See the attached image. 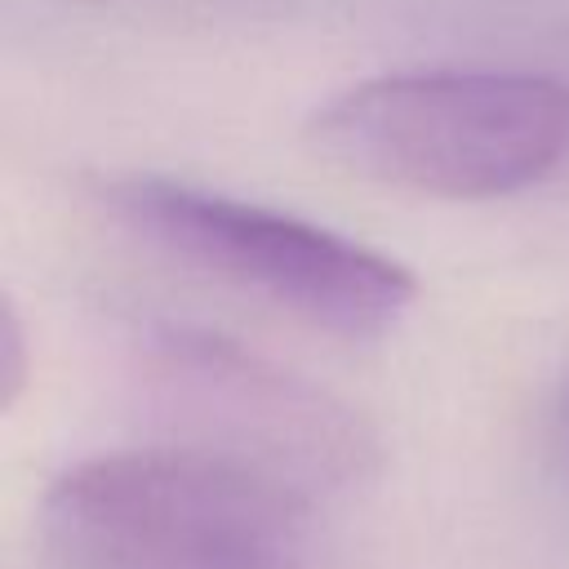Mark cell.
Instances as JSON below:
<instances>
[{
    "label": "cell",
    "instance_id": "cell-2",
    "mask_svg": "<svg viewBox=\"0 0 569 569\" xmlns=\"http://www.w3.org/2000/svg\"><path fill=\"white\" fill-rule=\"evenodd\" d=\"M311 142L373 182L493 200L569 164V84L489 67L391 71L333 93Z\"/></svg>",
    "mask_w": 569,
    "mask_h": 569
},
{
    "label": "cell",
    "instance_id": "cell-4",
    "mask_svg": "<svg viewBox=\"0 0 569 569\" xmlns=\"http://www.w3.org/2000/svg\"><path fill=\"white\" fill-rule=\"evenodd\" d=\"M138 356L151 405L178 431L169 445L258 467L307 498L378 467V436L351 405L222 333L151 325Z\"/></svg>",
    "mask_w": 569,
    "mask_h": 569
},
{
    "label": "cell",
    "instance_id": "cell-5",
    "mask_svg": "<svg viewBox=\"0 0 569 569\" xmlns=\"http://www.w3.org/2000/svg\"><path fill=\"white\" fill-rule=\"evenodd\" d=\"M27 382V342H22V325H18V311L13 302L4 307V405L18 400Z\"/></svg>",
    "mask_w": 569,
    "mask_h": 569
},
{
    "label": "cell",
    "instance_id": "cell-3",
    "mask_svg": "<svg viewBox=\"0 0 569 569\" xmlns=\"http://www.w3.org/2000/svg\"><path fill=\"white\" fill-rule=\"evenodd\" d=\"M98 204L160 253L338 338L387 333L418 293L413 271L396 258L227 191L120 173L98 182Z\"/></svg>",
    "mask_w": 569,
    "mask_h": 569
},
{
    "label": "cell",
    "instance_id": "cell-6",
    "mask_svg": "<svg viewBox=\"0 0 569 569\" xmlns=\"http://www.w3.org/2000/svg\"><path fill=\"white\" fill-rule=\"evenodd\" d=\"M551 449L569 467V378L560 382V391L551 400Z\"/></svg>",
    "mask_w": 569,
    "mask_h": 569
},
{
    "label": "cell",
    "instance_id": "cell-1",
    "mask_svg": "<svg viewBox=\"0 0 569 569\" xmlns=\"http://www.w3.org/2000/svg\"><path fill=\"white\" fill-rule=\"evenodd\" d=\"M40 533L58 569H329L316 498L187 445L67 467Z\"/></svg>",
    "mask_w": 569,
    "mask_h": 569
}]
</instances>
